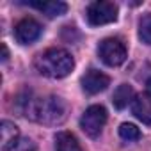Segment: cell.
<instances>
[{"label":"cell","instance_id":"cell-1","mask_svg":"<svg viewBox=\"0 0 151 151\" xmlns=\"http://www.w3.org/2000/svg\"><path fill=\"white\" fill-rule=\"evenodd\" d=\"M22 116L43 123V124H60L66 119L68 107L59 96H43L34 98L30 93L20 98Z\"/></svg>","mask_w":151,"mask_h":151},{"label":"cell","instance_id":"cell-5","mask_svg":"<svg viewBox=\"0 0 151 151\" xmlns=\"http://www.w3.org/2000/svg\"><path fill=\"white\" fill-rule=\"evenodd\" d=\"M107 123V110L101 105H93L89 107L82 117H80V128L89 135V137H98Z\"/></svg>","mask_w":151,"mask_h":151},{"label":"cell","instance_id":"cell-14","mask_svg":"<svg viewBox=\"0 0 151 151\" xmlns=\"http://www.w3.org/2000/svg\"><path fill=\"white\" fill-rule=\"evenodd\" d=\"M139 36L146 45H151V14L144 16L139 23Z\"/></svg>","mask_w":151,"mask_h":151},{"label":"cell","instance_id":"cell-15","mask_svg":"<svg viewBox=\"0 0 151 151\" xmlns=\"http://www.w3.org/2000/svg\"><path fill=\"white\" fill-rule=\"evenodd\" d=\"M7 57H9V52H7V46H6V45H2V60L6 62V60H7Z\"/></svg>","mask_w":151,"mask_h":151},{"label":"cell","instance_id":"cell-16","mask_svg":"<svg viewBox=\"0 0 151 151\" xmlns=\"http://www.w3.org/2000/svg\"><path fill=\"white\" fill-rule=\"evenodd\" d=\"M147 89H149V93H151V80H147Z\"/></svg>","mask_w":151,"mask_h":151},{"label":"cell","instance_id":"cell-8","mask_svg":"<svg viewBox=\"0 0 151 151\" xmlns=\"http://www.w3.org/2000/svg\"><path fill=\"white\" fill-rule=\"evenodd\" d=\"M132 112L144 124H151V93L149 91L135 96L132 103Z\"/></svg>","mask_w":151,"mask_h":151},{"label":"cell","instance_id":"cell-11","mask_svg":"<svg viewBox=\"0 0 151 151\" xmlns=\"http://www.w3.org/2000/svg\"><path fill=\"white\" fill-rule=\"evenodd\" d=\"M133 100H135V94H133V89L128 84H121L114 91V96H112V103L119 110L124 109V107H128V103H133Z\"/></svg>","mask_w":151,"mask_h":151},{"label":"cell","instance_id":"cell-3","mask_svg":"<svg viewBox=\"0 0 151 151\" xmlns=\"http://www.w3.org/2000/svg\"><path fill=\"white\" fill-rule=\"evenodd\" d=\"M98 55L100 59L107 64V66H121L126 57H128V50L126 45L119 39V37H107L100 43L98 46Z\"/></svg>","mask_w":151,"mask_h":151},{"label":"cell","instance_id":"cell-10","mask_svg":"<svg viewBox=\"0 0 151 151\" xmlns=\"http://www.w3.org/2000/svg\"><path fill=\"white\" fill-rule=\"evenodd\" d=\"M55 151H82V147L71 132H59L55 135Z\"/></svg>","mask_w":151,"mask_h":151},{"label":"cell","instance_id":"cell-4","mask_svg":"<svg viewBox=\"0 0 151 151\" xmlns=\"http://www.w3.org/2000/svg\"><path fill=\"white\" fill-rule=\"evenodd\" d=\"M86 16H87V22L94 27L107 25L117 20V6L114 2H107V0H98V2L89 4Z\"/></svg>","mask_w":151,"mask_h":151},{"label":"cell","instance_id":"cell-2","mask_svg":"<svg viewBox=\"0 0 151 151\" xmlns=\"http://www.w3.org/2000/svg\"><path fill=\"white\" fill-rule=\"evenodd\" d=\"M36 69L48 78H64L73 71L75 60L69 52L62 48H50L36 57Z\"/></svg>","mask_w":151,"mask_h":151},{"label":"cell","instance_id":"cell-6","mask_svg":"<svg viewBox=\"0 0 151 151\" xmlns=\"http://www.w3.org/2000/svg\"><path fill=\"white\" fill-rule=\"evenodd\" d=\"M41 25L36 22V20H32V18H23L16 27H14V37H16V41L18 43H22V45H30V43H34L36 39H39V36H41Z\"/></svg>","mask_w":151,"mask_h":151},{"label":"cell","instance_id":"cell-12","mask_svg":"<svg viewBox=\"0 0 151 151\" xmlns=\"http://www.w3.org/2000/svg\"><path fill=\"white\" fill-rule=\"evenodd\" d=\"M29 6L43 11L46 16H60L68 11V6L64 2H55V0H48V2H29Z\"/></svg>","mask_w":151,"mask_h":151},{"label":"cell","instance_id":"cell-7","mask_svg":"<svg viewBox=\"0 0 151 151\" xmlns=\"http://www.w3.org/2000/svg\"><path fill=\"white\" fill-rule=\"evenodd\" d=\"M109 84H110V78L98 69H89L82 77V89L87 94H98V93L105 91L109 87Z\"/></svg>","mask_w":151,"mask_h":151},{"label":"cell","instance_id":"cell-9","mask_svg":"<svg viewBox=\"0 0 151 151\" xmlns=\"http://www.w3.org/2000/svg\"><path fill=\"white\" fill-rule=\"evenodd\" d=\"M0 142H2V151H11L18 146V128L11 121H4L0 128Z\"/></svg>","mask_w":151,"mask_h":151},{"label":"cell","instance_id":"cell-18","mask_svg":"<svg viewBox=\"0 0 151 151\" xmlns=\"http://www.w3.org/2000/svg\"><path fill=\"white\" fill-rule=\"evenodd\" d=\"M14 149H16V147H14ZM14 149H11V151H14Z\"/></svg>","mask_w":151,"mask_h":151},{"label":"cell","instance_id":"cell-17","mask_svg":"<svg viewBox=\"0 0 151 151\" xmlns=\"http://www.w3.org/2000/svg\"><path fill=\"white\" fill-rule=\"evenodd\" d=\"M27 151H37V149H36V147L32 146V147H30V149H27Z\"/></svg>","mask_w":151,"mask_h":151},{"label":"cell","instance_id":"cell-13","mask_svg":"<svg viewBox=\"0 0 151 151\" xmlns=\"http://www.w3.org/2000/svg\"><path fill=\"white\" fill-rule=\"evenodd\" d=\"M119 137H121L123 140L133 142V140H139V139H140V130H139L135 124L123 123V124L119 126Z\"/></svg>","mask_w":151,"mask_h":151}]
</instances>
